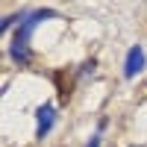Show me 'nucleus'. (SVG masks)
I'll return each instance as SVG.
<instances>
[{
	"label": "nucleus",
	"mask_w": 147,
	"mask_h": 147,
	"mask_svg": "<svg viewBox=\"0 0 147 147\" xmlns=\"http://www.w3.org/2000/svg\"><path fill=\"white\" fill-rule=\"evenodd\" d=\"M144 62H147V59H144V50L136 44V47H132V50L127 53V62H124V77H127V80L138 77V74L144 71Z\"/></svg>",
	"instance_id": "2"
},
{
	"label": "nucleus",
	"mask_w": 147,
	"mask_h": 147,
	"mask_svg": "<svg viewBox=\"0 0 147 147\" xmlns=\"http://www.w3.org/2000/svg\"><path fill=\"white\" fill-rule=\"evenodd\" d=\"M88 147H100V136H91V141H88Z\"/></svg>",
	"instance_id": "4"
},
{
	"label": "nucleus",
	"mask_w": 147,
	"mask_h": 147,
	"mask_svg": "<svg viewBox=\"0 0 147 147\" xmlns=\"http://www.w3.org/2000/svg\"><path fill=\"white\" fill-rule=\"evenodd\" d=\"M35 118H38V127H35V136L38 138H44L47 132L53 129V121H56V109L47 103V106H41L38 112H35Z\"/></svg>",
	"instance_id": "3"
},
{
	"label": "nucleus",
	"mask_w": 147,
	"mask_h": 147,
	"mask_svg": "<svg viewBox=\"0 0 147 147\" xmlns=\"http://www.w3.org/2000/svg\"><path fill=\"white\" fill-rule=\"evenodd\" d=\"M47 18H56V12H50V9H38V12H32V15H27L21 21V27H18V32H15V38H12V59H15L18 65H27L30 62V35H32V30L38 27L41 21H47Z\"/></svg>",
	"instance_id": "1"
}]
</instances>
